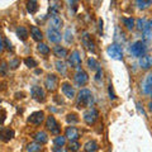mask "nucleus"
Masks as SVG:
<instances>
[{
	"label": "nucleus",
	"instance_id": "obj_39",
	"mask_svg": "<svg viewBox=\"0 0 152 152\" xmlns=\"http://www.w3.org/2000/svg\"><path fill=\"white\" fill-rule=\"evenodd\" d=\"M109 95H110L109 98H110L112 100H114V99L117 98V96H115V94H114V91H113V86H112V85H109Z\"/></svg>",
	"mask_w": 152,
	"mask_h": 152
},
{
	"label": "nucleus",
	"instance_id": "obj_34",
	"mask_svg": "<svg viewBox=\"0 0 152 152\" xmlns=\"http://www.w3.org/2000/svg\"><path fill=\"white\" fill-rule=\"evenodd\" d=\"M24 64L28 66V67L33 69V67L37 66V61L34 58H32V57H27V58H24Z\"/></svg>",
	"mask_w": 152,
	"mask_h": 152
},
{
	"label": "nucleus",
	"instance_id": "obj_6",
	"mask_svg": "<svg viewBox=\"0 0 152 152\" xmlns=\"http://www.w3.org/2000/svg\"><path fill=\"white\" fill-rule=\"evenodd\" d=\"M14 136H15V132H14L12 128H8V127L0 128V141L1 142L8 143V142H10L14 138Z\"/></svg>",
	"mask_w": 152,
	"mask_h": 152
},
{
	"label": "nucleus",
	"instance_id": "obj_28",
	"mask_svg": "<svg viewBox=\"0 0 152 152\" xmlns=\"http://www.w3.org/2000/svg\"><path fill=\"white\" fill-rule=\"evenodd\" d=\"M55 146H58V147H64L65 143H66V137H62V136H57L55 138Z\"/></svg>",
	"mask_w": 152,
	"mask_h": 152
},
{
	"label": "nucleus",
	"instance_id": "obj_7",
	"mask_svg": "<svg viewBox=\"0 0 152 152\" xmlns=\"http://www.w3.org/2000/svg\"><path fill=\"white\" fill-rule=\"evenodd\" d=\"M46 127H47V129H50L51 133H53V134H58V133L61 132V127L57 124V122H56V119H55L53 115L47 117Z\"/></svg>",
	"mask_w": 152,
	"mask_h": 152
},
{
	"label": "nucleus",
	"instance_id": "obj_36",
	"mask_svg": "<svg viewBox=\"0 0 152 152\" xmlns=\"http://www.w3.org/2000/svg\"><path fill=\"white\" fill-rule=\"evenodd\" d=\"M19 65H20V61H19L18 58H14V60H12L10 62H9V67L13 69V70H15Z\"/></svg>",
	"mask_w": 152,
	"mask_h": 152
},
{
	"label": "nucleus",
	"instance_id": "obj_43",
	"mask_svg": "<svg viewBox=\"0 0 152 152\" xmlns=\"http://www.w3.org/2000/svg\"><path fill=\"white\" fill-rule=\"evenodd\" d=\"M102 75H103V71H102V69H98V72H96V76H95V79H96V80H100Z\"/></svg>",
	"mask_w": 152,
	"mask_h": 152
},
{
	"label": "nucleus",
	"instance_id": "obj_38",
	"mask_svg": "<svg viewBox=\"0 0 152 152\" xmlns=\"http://www.w3.org/2000/svg\"><path fill=\"white\" fill-rule=\"evenodd\" d=\"M66 41H67V42H71V41H72V33H71L70 29L66 31Z\"/></svg>",
	"mask_w": 152,
	"mask_h": 152
},
{
	"label": "nucleus",
	"instance_id": "obj_25",
	"mask_svg": "<svg viewBox=\"0 0 152 152\" xmlns=\"http://www.w3.org/2000/svg\"><path fill=\"white\" fill-rule=\"evenodd\" d=\"M28 152H41L42 150V143H38V142H32L27 146Z\"/></svg>",
	"mask_w": 152,
	"mask_h": 152
},
{
	"label": "nucleus",
	"instance_id": "obj_33",
	"mask_svg": "<svg viewBox=\"0 0 152 152\" xmlns=\"http://www.w3.org/2000/svg\"><path fill=\"white\" fill-rule=\"evenodd\" d=\"M79 148H80V143L77 141H70V143H69V150L70 151L76 152V151H79Z\"/></svg>",
	"mask_w": 152,
	"mask_h": 152
},
{
	"label": "nucleus",
	"instance_id": "obj_20",
	"mask_svg": "<svg viewBox=\"0 0 152 152\" xmlns=\"http://www.w3.org/2000/svg\"><path fill=\"white\" fill-rule=\"evenodd\" d=\"M84 150H85V152H96L99 150V145L95 141H89L85 143Z\"/></svg>",
	"mask_w": 152,
	"mask_h": 152
},
{
	"label": "nucleus",
	"instance_id": "obj_18",
	"mask_svg": "<svg viewBox=\"0 0 152 152\" xmlns=\"http://www.w3.org/2000/svg\"><path fill=\"white\" fill-rule=\"evenodd\" d=\"M142 91L145 94H151V91H152V75L146 76L145 83L142 85Z\"/></svg>",
	"mask_w": 152,
	"mask_h": 152
},
{
	"label": "nucleus",
	"instance_id": "obj_46",
	"mask_svg": "<svg viewBox=\"0 0 152 152\" xmlns=\"http://www.w3.org/2000/svg\"><path fill=\"white\" fill-rule=\"evenodd\" d=\"M71 1H77V0H71Z\"/></svg>",
	"mask_w": 152,
	"mask_h": 152
},
{
	"label": "nucleus",
	"instance_id": "obj_9",
	"mask_svg": "<svg viewBox=\"0 0 152 152\" xmlns=\"http://www.w3.org/2000/svg\"><path fill=\"white\" fill-rule=\"evenodd\" d=\"M74 79H75L76 85H79V86H84V85H86V83L89 81V76H88V74L85 72L84 70H81V69H79V71L75 74Z\"/></svg>",
	"mask_w": 152,
	"mask_h": 152
},
{
	"label": "nucleus",
	"instance_id": "obj_26",
	"mask_svg": "<svg viewBox=\"0 0 152 152\" xmlns=\"http://www.w3.org/2000/svg\"><path fill=\"white\" fill-rule=\"evenodd\" d=\"M136 3L140 9H147L150 5H152V0H136Z\"/></svg>",
	"mask_w": 152,
	"mask_h": 152
},
{
	"label": "nucleus",
	"instance_id": "obj_40",
	"mask_svg": "<svg viewBox=\"0 0 152 152\" xmlns=\"http://www.w3.org/2000/svg\"><path fill=\"white\" fill-rule=\"evenodd\" d=\"M7 69H8L7 64L1 62V66H0V71H1V74H3V75H5V74H7Z\"/></svg>",
	"mask_w": 152,
	"mask_h": 152
},
{
	"label": "nucleus",
	"instance_id": "obj_8",
	"mask_svg": "<svg viewBox=\"0 0 152 152\" xmlns=\"http://www.w3.org/2000/svg\"><path fill=\"white\" fill-rule=\"evenodd\" d=\"M31 95L34 100L39 102V103H43L46 100V95H45V90L42 89L41 86H33L31 89Z\"/></svg>",
	"mask_w": 152,
	"mask_h": 152
},
{
	"label": "nucleus",
	"instance_id": "obj_44",
	"mask_svg": "<svg viewBox=\"0 0 152 152\" xmlns=\"http://www.w3.org/2000/svg\"><path fill=\"white\" fill-rule=\"evenodd\" d=\"M3 48H4V41L0 38V52L3 51Z\"/></svg>",
	"mask_w": 152,
	"mask_h": 152
},
{
	"label": "nucleus",
	"instance_id": "obj_3",
	"mask_svg": "<svg viewBox=\"0 0 152 152\" xmlns=\"http://www.w3.org/2000/svg\"><path fill=\"white\" fill-rule=\"evenodd\" d=\"M107 52H108V55H109V57L110 58H113V60H118V61H121V60H123V52H122V48L118 45H110L108 47V50H107Z\"/></svg>",
	"mask_w": 152,
	"mask_h": 152
},
{
	"label": "nucleus",
	"instance_id": "obj_42",
	"mask_svg": "<svg viewBox=\"0 0 152 152\" xmlns=\"http://www.w3.org/2000/svg\"><path fill=\"white\" fill-rule=\"evenodd\" d=\"M53 152H67L66 151L64 147H58V146H56V147H53Z\"/></svg>",
	"mask_w": 152,
	"mask_h": 152
},
{
	"label": "nucleus",
	"instance_id": "obj_19",
	"mask_svg": "<svg viewBox=\"0 0 152 152\" xmlns=\"http://www.w3.org/2000/svg\"><path fill=\"white\" fill-rule=\"evenodd\" d=\"M33 137H34L36 142H38V143H46V142L48 141V136H47V133L43 132V131H39V132L34 133Z\"/></svg>",
	"mask_w": 152,
	"mask_h": 152
},
{
	"label": "nucleus",
	"instance_id": "obj_23",
	"mask_svg": "<svg viewBox=\"0 0 152 152\" xmlns=\"http://www.w3.org/2000/svg\"><path fill=\"white\" fill-rule=\"evenodd\" d=\"M27 10H28V13H31V14H34L38 10L37 0H28L27 1Z\"/></svg>",
	"mask_w": 152,
	"mask_h": 152
},
{
	"label": "nucleus",
	"instance_id": "obj_5",
	"mask_svg": "<svg viewBox=\"0 0 152 152\" xmlns=\"http://www.w3.org/2000/svg\"><path fill=\"white\" fill-rule=\"evenodd\" d=\"M57 85H58V77L55 74H50L47 75V77L45 80V86L48 91H55L57 89Z\"/></svg>",
	"mask_w": 152,
	"mask_h": 152
},
{
	"label": "nucleus",
	"instance_id": "obj_21",
	"mask_svg": "<svg viewBox=\"0 0 152 152\" xmlns=\"http://www.w3.org/2000/svg\"><path fill=\"white\" fill-rule=\"evenodd\" d=\"M53 53L55 56H57L58 58H65L66 56H67V50L64 48V47H61V46H56L55 48H53Z\"/></svg>",
	"mask_w": 152,
	"mask_h": 152
},
{
	"label": "nucleus",
	"instance_id": "obj_4",
	"mask_svg": "<svg viewBox=\"0 0 152 152\" xmlns=\"http://www.w3.org/2000/svg\"><path fill=\"white\" fill-rule=\"evenodd\" d=\"M83 117H84L85 123L89 124V126H91V124H94V123L96 122V119L99 118V113H98V110L95 108H90L84 113Z\"/></svg>",
	"mask_w": 152,
	"mask_h": 152
},
{
	"label": "nucleus",
	"instance_id": "obj_16",
	"mask_svg": "<svg viewBox=\"0 0 152 152\" xmlns=\"http://www.w3.org/2000/svg\"><path fill=\"white\" fill-rule=\"evenodd\" d=\"M83 43H84L85 48H86L88 51L95 52V43L91 41V38H90V36L88 34V33H84V36H83Z\"/></svg>",
	"mask_w": 152,
	"mask_h": 152
},
{
	"label": "nucleus",
	"instance_id": "obj_24",
	"mask_svg": "<svg viewBox=\"0 0 152 152\" xmlns=\"http://www.w3.org/2000/svg\"><path fill=\"white\" fill-rule=\"evenodd\" d=\"M15 32H17V36H18L19 39L26 41L27 38H28V31H27L26 27H18Z\"/></svg>",
	"mask_w": 152,
	"mask_h": 152
},
{
	"label": "nucleus",
	"instance_id": "obj_14",
	"mask_svg": "<svg viewBox=\"0 0 152 152\" xmlns=\"http://www.w3.org/2000/svg\"><path fill=\"white\" fill-rule=\"evenodd\" d=\"M47 36H48V39L51 42H53V43H58V42L62 39L61 33L56 29H51V28H48V31H47Z\"/></svg>",
	"mask_w": 152,
	"mask_h": 152
},
{
	"label": "nucleus",
	"instance_id": "obj_41",
	"mask_svg": "<svg viewBox=\"0 0 152 152\" xmlns=\"http://www.w3.org/2000/svg\"><path fill=\"white\" fill-rule=\"evenodd\" d=\"M4 43H5V47H7V48H8L9 51H10V50H13V46H12V43H10V42H9V39H8V38H5V39H4Z\"/></svg>",
	"mask_w": 152,
	"mask_h": 152
},
{
	"label": "nucleus",
	"instance_id": "obj_32",
	"mask_svg": "<svg viewBox=\"0 0 152 152\" xmlns=\"http://www.w3.org/2000/svg\"><path fill=\"white\" fill-rule=\"evenodd\" d=\"M56 69L61 74H66V65L62 61H56Z\"/></svg>",
	"mask_w": 152,
	"mask_h": 152
},
{
	"label": "nucleus",
	"instance_id": "obj_10",
	"mask_svg": "<svg viewBox=\"0 0 152 152\" xmlns=\"http://www.w3.org/2000/svg\"><path fill=\"white\" fill-rule=\"evenodd\" d=\"M45 121V113L43 112H34V113H32L29 118H28V122L32 123V124H41L42 122Z\"/></svg>",
	"mask_w": 152,
	"mask_h": 152
},
{
	"label": "nucleus",
	"instance_id": "obj_37",
	"mask_svg": "<svg viewBox=\"0 0 152 152\" xmlns=\"http://www.w3.org/2000/svg\"><path fill=\"white\" fill-rule=\"evenodd\" d=\"M5 117H7V113H5V110H0V124H3L4 123V121H5Z\"/></svg>",
	"mask_w": 152,
	"mask_h": 152
},
{
	"label": "nucleus",
	"instance_id": "obj_11",
	"mask_svg": "<svg viewBox=\"0 0 152 152\" xmlns=\"http://www.w3.org/2000/svg\"><path fill=\"white\" fill-rule=\"evenodd\" d=\"M65 137L66 138H69L70 141H77L79 137H80V132L77 128L75 127H67L66 128V132H65Z\"/></svg>",
	"mask_w": 152,
	"mask_h": 152
},
{
	"label": "nucleus",
	"instance_id": "obj_17",
	"mask_svg": "<svg viewBox=\"0 0 152 152\" xmlns=\"http://www.w3.org/2000/svg\"><path fill=\"white\" fill-rule=\"evenodd\" d=\"M140 66L143 70H148L151 66H152V56H142L140 57Z\"/></svg>",
	"mask_w": 152,
	"mask_h": 152
},
{
	"label": "nucleus",
	"instance_id": "obj_2",
	"mask_svg": "<svg viewBox=\"0 0 152 152\" xmlns=\"http://www.w3.org/2000/svg\"><path fill=\"white\" fill-rule=\"evenodd\" d=\"M146 50H147V48H146L145 42L137 41V42H134V43L132 45V47H131V53L134 56V57H142V56H145Z\"/></svg>",
	"mask_w": 152,
	"mask_h": 152
},
{
	"label": "nucleus",
	"instance_id": "obj_31",
	"mask_svg": "<svg viewBox=\"0 0 152 152\" xmlns=\"http://www.w3.org/2000/svg\"><path fill=\"white\" fill-rule=\"evenodd\" d=\"M66 121H67V123H70V124H74V123H77L79 122V118L76 114L71 113V114H67V117H66Z\"/></svg>",
	"mask_w": 152,
	"mask_h": 152
},
{
	"label": "nucleus",
	"instance_id": "obj_27",
	"mask_svg": "<svg viewBox=\"0 0 152 152\" xmlns=\"http://www.w3.org/2000/svg\"><path fill=\"white\" fill-rule=\"evenodd\" d=\"M38 51H39L42 55H45V56H47L51 52L50 51V47L47 46L46 43H39V45H38Z\"/></svg>",
	"mask_w": 152,
	"mask_h": 152
},
{
	"label": "nucleus",
	"instance_id": "obj_1",
	"mask_svg": "<svg viewBox=\"0 0 152 152\" xmlns=\"http://www.w3.org/2000/svg\"><path fill=\"white\" fill-rule=\"evenodd\" d=\"M93 104V95L91 91L88 89H81L79 91L77 95V102H76V107L77 108H85V107H90Z\"/></svg>",
	"mask_w": 152,
	"mask_h": 152
},
{
	"label": "nucleus",
	"instance_id": "obj_29",
	"mask_svg": "<svg viewBox=\"0 0 152 152\" xmlns=\"http://www.w3.org/2000/svg\"><path fill=\"white\" fill-rule=\"evenodd\" d=\"M123 23L127 27V29H129V31L133 29V27H134V20L132 18H123Z\"/></svg>",
	"mask_w": 152,
	"mask_h": 152
},
{
	"label": "nucleus",
	"instance_id": "obj_13",
	"mask_svg": "<svg viewBox=\"0 0 152 152\" xmlns=\"http://www.w3.org/2000/svg\"><path fill=\"white\" fill-rule=\"evenodd\" d=\"M64 24V22H62V19H61L60 17H57V15H53V17H51L50 18V20H48V26L51 29H56V31H58L61 27H62Z\"/></svg>",
	"mask_w": 152,
	"mask_h": 152
},
{
	"label": "nucleus",
	"instance_id": "obj_15",
	"mask_svg": "<svg viewBox=\"0 0 152 152\" xmlns=\"http://www.w3.org/2000/svg\"><path fill=\"white\" fill-rule=\"evenodd\" d=\"M62 93L65 94V96L69 98V99H74L75 95H76L75 89L71 86L69 83H64V84H62Z\"/></svg>",
	"mask_w": 152,
	"mask_h": 152
},
{
	"label": "nucleus",
	"instance_id": "obj_47",
	"mask_svg": "<svg viewBox=\"0 0 152 152\" xmlns=\"http://www.w3.org/2000/svg\"><path fill=\"white\" fill-rule=\"evenodd\" d=\"M151 96H152V91H151Z\"/></svg>",
	"mask_w": 152,
	"mask_h": 152
},
{
	"label": "nucleus",
	"instance_id": "obj_22",
	"mask_svg": "<svg viewBox=\"0 0 152 152\" xmlns=\"http://www.w3.org/2000/svg\"><path fill=\"white\" fill-rule=\"evenodd\" d=\"M31 36L34 41H42V38H43V34H42V32L38 27H32L31 28Z\"/></svg>",
	"mask_w": 152,
	"mask_h": 152
},
{
	"label": "nucleus",
	"instance_id": "obj_35",
	"mask_svg": "<svg viewBox=\"0 0 152 152\" xmlns=\"http://www.w3.org/2000/svg\"><path fill=\"white\" fill-rule=\"evenodd\" d=\"M88 66H89V69H91V70H98L99 67H98V61L96 60H95V58H93V57H91V58H89L88 60Z\"/></svg>",
	"mask_w": 152,
	"mask_h": 152
},
{
	"label": "nucleus",
	"instance_id": "obj_45",
	"mask_svg": "<svg viewBox=\"0 0 152 152\" xmlns=\"http://www.w3.org/2000/svg\"><path fill=\"white\" fill-rule=\"evenodd\" d=\"M148 110L152 113V102H151V103H148Z\"/></svg>",
	"mask_w": 152,
	"mask_h": 152
},
{
	"label": "nucleus",
	"instance_id": "obj_30",
	"mask_svg": "<svg viewBox=\"0 0 152 152\" xmlns=\"http://www.w3.org/2000/svg\"><path fill=\"white\" fill-rule=\"evenodd\" d=\"M146 26H147V20H146V19H141V18L137 19V29H138V31L143 32Z\"/></svg>",
	"mask_w": 152,
	"mask_h": 152
},
{
	"label": "nucleus",
	"instance_id": "obj_12",
	"mask_svg": "<svg viewBox=\"0 0 152 152\" xmlns=\"http://www.w3.org/2000/svg\"><path fill=\"white\" fill-rule=\"evenodd\" d=\"M80 64H81V57H80L79 51H74L69 57V65L71 67H79Z\"/></svg>",
	"mask_w": 152,
	"mask_h": 152
}]
</instances>
